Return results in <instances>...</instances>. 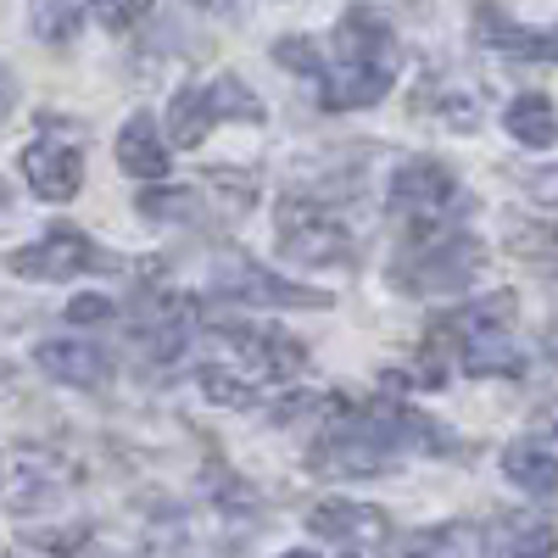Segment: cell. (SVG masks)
<instances>
[{"instance_id":"277c9868","label":"cell","mask_w":558,"mask_h":558,"mask_svg":"<svg viewBox=\"0 0 558 558\" xmlns=\"http://www.w3.org/2000/svg\"><path fill=\"white\" fill-rule=\"evenodd\" d=\"M279 252L302 268H330V263H352V229L313 196H291L279 202Z\"/></svg>"},{"instance_id":"e0dca14e","label":"cell","mask_w":558,"mask_h":558,"mask_svg":"<svg viewBox=\"0 0 558 558\" xmlns=\"http://www.w3.org/2000/svg\"><path fill=\"white\" fill-rule=\"evenodd\" d=\"M502 475L514 481V486H520L525 497H536V502L558 508V458H553V452L514 441V447L502 452Z\"/></svg>"},{"instance_id":"83f0119b","label":"cell","mask_w":558,"mask_h":558,"mask_svg":"<svg viewBox=\"0 0 558 558\" xmlns=\"http://www.w3.org/2000/svg\"><path fill=\"white\" fill-rule=\"evenodd\" d=\"M547 430H553V436H558V408H553V413H547Z\"/></svg>"},{"instance_id":"4316f807","label":"cell","mask_w":558,"mask_h":558,"mask_svg":"<svg viewBox=\"0 0 558 558\" xmlns=\"http://www.w3.org/2000/svg\"><path fill=\"white\" fill-rule=\"evenodd\" d=\"M12 107H17V78H12V68H0V129H7Z\"/></svg>"},{"instance_id":"603a6c76","label":"cell","mask_w":558,"mask_h":558,"mask_svg":"<svg viewBox=\"0 0 558 558\" xmlns=\"http://www.w3.org/2000/svg\"><path fill=\"white\" fill-rule=\"evenodd\" d=\"M274 57H279V68L307 73L313 84L324 78V62H318V51H313V39H279V45H274Z\"/></svg>"},{"instance_id":"30bf717a","label":"cell","mask_w":558,"mask_h":558,"mask_svg":"<svg viewBox=\"0 0 558 558\" xmlns=\"http://www.w3.org/2000/svg\"><path fill=\"white\" fill-rule=\"evenodd\" d=\"M475 39L502 57H531V62H558V28H520L497 0L475 7Z\"/></svg>"},{"instance_id":"d6986e66","label":"cell","mask_w":558,"mask_h":558,"mask_svg":"<svg viewBox=\"0 0 558 558\" xmlns=\"http://www.w3.org/2000/svg\"><path fill=\"white\" fill-rule=\"evenodd\" d=\"M28 23L45 45H68L84 23V0H28Z\"/></svg>"},{"instance_id":"9c48e42d","label":"cell","mask_w":558,"mask_h":558,"mask_svg":"<svg viewBox=\"0 0 558 558\" xmlns=\"http://www.w3.org/2000/svg\"><path fill=\"white\" fill-rule=\"evenodd\" d=\"M23 179L39 202H73L78 184H84V151L68 146V140H34L23 151Z\"/></svg>"},{"instance_id":"d4e9b609","label":"cell","mask_w":558,"mask_h":558,"mask_svg":"<svg viewBox=\"0 0 558 558\" xmlns=\"http://www.w3.org/2000/svg\"><path fill=\"white\" fill-rule=\"evenodd\" d=\"M146 12H151V0H96V17L107 28H129V23H140Z\"/></svg>"},{"instance_id":"f1b7e54d","label":"cell","mask_w":558,"mask_h":558,"mask_svg":"<svg viewBox=\"0 0 558 558\" xmlns=\"http://www.w3.org/2000/svg\"><path fill=\"white\" fill-rule=\"evenodd\" d=\"M286 558H313V553H286Z\"/></svg>"},{"instance_id":"ffe728a7","label":"cell","mask_w":558,"mask_h":558,"mask_svg":"<svg viewBox=\"0 0 558 558\" xmlns=\"http://www.w3.org/2000/svg\"><path fill=\"white\" fill-rule=\"evenodd\" d=\"M463 542H470V536H463L458 525H447V531H413V536H402L397 558H470Z\"/></svg>"},{"instance_id":"5bb4252c","label":"cell","mask_w":558,"mask_h":558,"mask_svg":"<svg viewBox=\"0 0 558 558\" xmlns=\"http://www.w3.org/2000/svg\"><path fill=\"white\" fill-rule=\"evenodd\" d=\"M492 558H558V531L536 514H502L486 531Z\"/></svg>"},{"instance_id":"7a4b0ae2","label":"cell","mask_w":558,"mask_h":558,"mask_svg":"<svg viewBox=\"0 0 558 558\" xmlns=\"http://www.w3.org/2000/svg\"><path fill=\"white\" fill-rule=\"evenodd\" d=\"M481 246L458 229H418L408 252L397 257V286L413 296H436V291H463L481 274Z\"/></svg>"},{"instance_id":"484cf974","label":"cell","mask_w":558,"mask_h":558,"mask_svg":"<svg viewBox=\"0 0 558 558\" xmlns=\"http://www.w3.org/2000/svg\"><path fill=\"white\" fill-rule=\"evenodd\" d=\"M107 318H118V302H107V296H73L68 302V324H107Z\"/></svg>"},{"instance_id":"9a60e30c","label":"cell","mask_w":558,"mask_h":558,"mask_svg":"<svg viewBox=\"0 0 558 558\" xmlns=\"http://www.w3.org/2000/svg\"><path fill=\"white\" fill-rule=\"evenodd\" d=\"M118 168L134 173V179H162L168 173V140L157 134V118L151 112H134L118 129Z\"/></svg>"},{"instance_id":"8fae6325","label":"cell","mask_w":558,"mask_h":558,"mask_svg":"<svg viewBox=\"0 0 558 558\" xmlns=\"http://www.w3.org/2000/svg\"><path fill=\"white\" fill-rule=\"evenodd\" d=\"M34 368L62 380V386H78V391H96V386L112 380V357L101 347H89V341H39Z\"/></svg>"},{"instance_id":"44dd1931","label":"cell","mask_w":558,"mask_h":558,"mask_svg":"<svg viewBox=\"0 0 558 558\" xmlns=\"http://www.w3.org/2000/svg\"><path fill=\"white\" fill-rule=\"evenodd\" d=\"M202 391H207L218 408H257V397H263L257 380H235V375H229V368H218V363L202 368Z\"/></svg>"},{"instance_id":"7c38bea8","label":"cell","mask_w":558,"mask_h":558,"mask_svg":"<svg viewBox=\"0 0 558 558\" xmlns=\"http://www.w3.org/2000/svg\"><path fill=\"white\" fill-rule=\"evenodd\" d=\"M134 336H140V347H146L157 363L179 357L184 341L196 336V302H191V296H157L146 313H140Z\"/></svg>"},{"instance_id":"2e32d148","label":"cell","mask_w":558,"mask_h":558,"mask_svg":"<svg viewBox=\"0 0 558 558\" xmlns=\"http://www.w3.org/2000/svg\"><path fill=\"white\" fill-rule=\"evenodd\" d=\"M62 481H68V470L57 463V452H34V447L12 452V481H7L12 508H34V502H45V497H57Z\"/></svg>"},{"instance_id":"8992f818","label":"cell","mask_w":558,"mask_h":558,"mask_svg":"<svg viewBox=\"0 0 558 558\" xmlns=\"http://www.w3.org/2000/svg\"><path fill=\"white\" fill-rule=\"evenodd\" d=\"M213 291L241 307H330V296L313 286H286L279 274L257 268L252 257H223L213 274Z\"/></svg>"},{"instance_id":"7402d4cb","label":"cell","mask_w":558,"mask_h":558,"mask_svg":"<svg viewBox=\"0 0 558 558\" xmlns=\"http://www.w3.org/2000/svg\"><path fill=\"white\" fill-rule=\"evenodd\" d=\"M140 213H146V218L191 223V218H202V196L184 191V184H168V191H146V196H140Z\"/></svg>"},{"instance_id":"3957f363","label":"cell","mask_w":558,"mask_h":558,"mask_svg":"<svg viewBox=\"0 0 558 558\" xmlns=\"http://www.w3.org/2000/svg\"><path fill=\"white\" fill-rule=\"evenodd\" d=\"M223 118L263 123V101L252 96V89H241V78H229V73H218L207 84H184L179 96L168 101V146L196 151Z\"/></svg>"},{"instance_id":"5b68a950","label":"cell","mask_w":558,"mask_h":558,"mask_svg":"<svg viewBox=\"0 0 558 558\" xmlns=\"http://www.w3.org/2000/svg\"><path fill=\"white\" fill-rule=\"evenodd\" d=\"M7 268L17 279H39V286H51V279H78L89 268H112V257L84 235V229L73 223H57V229H45V235L34 246H17L7 257Z\"/></svg>"},{"instance_id":"cb8c5ba5","label":"cell","mask_w":558,"mask_h":558,"mask_svg":"<svg viewBox=\"0 0 558 558\" xmlns=\"http://www.w3.org/2000/svg\"><path fill=\"white\" fill-rule=\"evenodd\" d=\"M514 252H520V257H558V229H547V223H525L520 235H514Z\"/></svg>"},{"instance_id":"ba28073f","label":"cell","mask_w":558,"mask_h":558,"mask_svg":"<svg viewBox=\"0 0 558 558\" xmlns=\"http://www.w3.org/2000/svg\"><path fill=\"white\" fill-rule=\"evenodd\" d=\"M223 341L257 380H291L307 363V347L286 330H268V324H223Z\"/></svg>"},{"instance_id":"4fadbf2b","label":"cell","mask_w":558,"mask_h":558,"mask_svg":"<svg viewBox=\"0 0 558 558\" xmlns=\"http://www.w3.org/2000/svg\"><path fill=\"white\" fill-rule=\"evenodd\" d=\"M307 531L313 536H330L341 547H368V542H380L391 525L380 508H368V502H324L307 514Z\"/></svg>"},{"instance_id":"ac0fdd59","label":"cell","mask_w":558,"mask_h":558,"mask_svg":"<svg viewBox=\"0 0 558 558\" xmlns=\"http://www.w3.org/2000/svg\"><path fill=\"white\" fill-rule=\"evenodd\" d=\"M502 129L520 140V146H531V151H547L553 140H558V112H553V101L547 96H520L514 107L502 112Z\"/></svg>"},{"instance_id":"52a82bcc","label":"cell","mask_w":558,"mask_h":558,"mask_svg":"<svg viewBox=\"0 0 558 558\" xmlns=\"http://www.w3.org/2000/svg\"><path fill=\"white\" fill-rule=\"evenodd\" d=\"M458 202H463V196H458V179H452V168L436 162V157H413V162H402V168L391 173V207H397L402 218L436 223V218H447Z\"/></svg>"},{"instance_id":"6da1fadb","label":"cell","mask_w":558,"mask_h":558,"mask_svg":"<svg viewBox=\"0 0 558 558\" xmlns=\"http://www.w3.org/2000/svg\"><path fill=\"white\" fill-rule=\"evenodd\" d=\"M397 73V51H391V28L375 7H352L336 28V62H324V107L347 112V107H375Z\"/></svg>"}]
</instances>
